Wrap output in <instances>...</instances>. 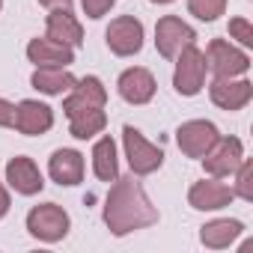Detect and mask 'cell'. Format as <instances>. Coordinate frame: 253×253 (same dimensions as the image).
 I'll return each instance as SVG.
<instances>
[{
	"label": "cell",
	"mask_w": 253,
	"mask_h": 253,
	"mask_svg": "<svg viewBox=\"0 0 253 253\" xmlns=\"http://www.w3.org/2000/svg\"><path fill=\"white\" fill-rule=\"evenodd\" d=\"M206 69L214 78H241L250 72V54L229 39H211L206 48Z\"/></svg>",
	"instance_id": "obj_5"
},
{
	"label": "cell",
	"mask_w": 253,
	"mask_h": 253,
	"mask_svg": "<svg viewBox=\"0 0 253 253\" xmlns=\"http://www.w3.org/2000/svg\"><path fill=\"white\" fill-rule=\"evenodd\" d=\"M149 3H158V6H164V3H173V0H149Z\"/></svg>",
	"instance_id": "obj_30"
},
{
	"label": "cell",
	"mask_w": 253,
	"mask_h": 253,
	"mask_svg": "<svg viewBox=\"0 0 253 253\" xmlns=\"http://www.w3.org/2000/svg\"><path fill=\"white\" fill-rule=\"evenodd\" d=\"M241 232H244V223H241V220L217 217V220H209V223L200 229V241H203L209 250H223V247L235 244Z\"/></svg>",
	"instance_id": "obj_19"
},
{
	"label": "cell",
	"mask_w": 253,
	"mask_h": 253,
	"mask_svg": "<svg viewBox=\"0 0 253 253\" xmlns=\"http://www.w3.org/2000/svg\"><path fill=\"white\" fill-rule=\"evenodd\" d=\"M75 81L78 78L69 69H36L33 78H30V84L45 95H66L75 86Z\"/></svg>",
	"instance_id": "obj_21"
},
{
	"label": "cell",
	"mask_w": 253,
	"mask_h": 253,
	"mask_svg": "<svg viewBox=\"0 0 253 253\" xmlns=\"http://www.w3.org/2000/svg\"><path fill=\"white\" fill-rule=\"evenodd\" d=\"M229 39H235L244 51L253 48V27H250V21L247 18H232L229 21Z\"/></svg>",
	"instance_id": "obj_25"
},
{
	"label": "cell",
	"mask_w": 253,
	"mask_h": 253,
	"mask_svg": "<svg viewBox=\"0 0 253 253\" xmlns=\"http://www.w3.org/2000/svg\"><path fill=\"white\" fill-rule=\"evenodd\" d=\"M101 217H104V226L110 229V235L122 238V235H131L137 229H146V226L158 223V209L152 206L143 185L131 173V176H116L113 179Z\"/></svg>",
	"instance_id": "obj_1"
},
{
	"label": "cell",
	"mask_w": 253,
	"mask_h": 253,
	"mask_svg": "<svg viewBox=\"0 0 253 253\" xmlns=\"http://www.w3.org/2000/svg\"><path fill=\"white\" fill-rule=\"evenodd\" d=\"M188 12L200 21H217L226 12V0H188Z\"/></svg>",
	"instance_id": "obj_22"
},
{
	"label": "cell",
	"mask_w": 253,
	"mask_h": 253,
	"mask_svg": "<svg viewBox=\"0 0 253 253\" xmlns=\"http://www.w3.org/2000/svg\"><path fill=\"white\" fill-rule=\"evenodd\" d=\"M0 128H15V104L0 98Z\"/></svg>",
	"instance_id": "obj_27"
},
{
	"label": "cell",
	"mask_w": 253,
	"mask_h": 253,
	"mask_svg": "<svg viewBox=\"0 0 253 253\" xmlns=\"http://www.w3.org/2000/svg\"><path fill=\"white\" fill-rule=\"evenodd\" d=\"M241 158H244V143L238 137H217V143L200 161H203V167H206L209 176L226 179V176L235 173V167L241 164Z\"/></svg>",
	"instance_id": "obj_10"
},
{
	"label": "cell",
	"mask_w": 253,
	"mask_h": 253,
	"mask_svg": "<svg viewBox=\"0 0 253 253\" xmlns=\"http://www.w3.org/2000/svg\"><path fill=\"white\" fill-rule=\"evenodd\" d=\"M51 125H54V110L45 101L24 98L15 104V131H21L24 137H39L51 131Z\"/></svg>",
	"instance_id": "obj_12"
},
{
	"label": "cell",
	"mask_w": 253,
	"mask_h": 253,
	"mask_svg": "<svg viewBox=\"0 0 253 253\" xmlns=\"http://www.w3.org/2000/svg\"><path fill=\"white\" fill-rule=\"evenodd\" d=\"M63 110H66V116H69V134H72L75 140H89V137L101 134L104 125H107L104 104H95V101L78 95L75 89L66 92Z\"/></svg>",
	"instance_id": "obj_2"
},
{
	"label": "cell",
	"mask_w": 253,
	"mask_h": 253,
	"mask_svg": "<svg viewBox=\"0 0 253 253\" xmlns=\"http://www.w3.org/2000/svg\"><path fill=\"white\" fill-rule=\"evenodd\" d=\"M9 206H12L9 191H6V185H3V182H0V220H3V217L9 214Z\"/></svg>",
	"instance_id": "obj_28"
},
{
	"label": "cell",
	"mask_w": 253,
	"mask_h": 253,
	"mask_svg": "<svg viewBox=\"0 0 253 253\" xmlns=\"http://www.w3.org/2000/svg\"><path fill=\"white\" fill-rule=\"evenodd\" d=\"M72 229V220H69V211L57 203H42V206H33L27 211V232L45 244H57L69 235Z\"/></svg>",
	"instance_id": "obj_3"
},
{
	"label": "cell",
	"mask_w": 253,
	"mask_h": 253,
	"mask_svg": "<svg viewBox=\"0 0 253 253\" xmlns=\"http://www.w3.org/2000/svg\"><path fill=\"white\" fill-rule=\"evenodd\" d=\"M92 173L101 182H113L119 176V158H116V143L110 134L98 137L92 146Z\"/></svg>",
	"instance_id": "obj_20"
},
{
	"label": "cell",
	"mask_w": 253,
	"mask_h": 253,
	"mask_svg": "<svg viewBox=\"0 0 253 253\" xmlns=\"http://www.w3.org/2000/svg\"><path fill=\"white\" fill-rule=\"evenodd\" d=\"M78 95H84V98H89V101H95V104H107V86L95 78V75H86V78H81V81H75V86H72Z\"/></svg>",
	"instance_id": "obj_23"
},
{
	"label": "cell",
	"mask_w": 253,
	"mask_h": 253,
	"mask_svg": "<svg viewBox=\"0 0 253 253\" xmlns=\"http://www.w3.org/2000/svg\"><path fill=\"white\" fill-rule=\"evenodd\" d=\"M104 42L116 57H134L143 48V24L134 15H119L104 30Z\"/></svg>",
	"instance_id": "obj_8"
},
{
	"label": "cell",
	"mask_w": 253,
	"mask_h": 253,
	"mask_svg": "<svg viewBox=\"0 0 253 253\" xmlns=\"http://www.w3.org/2000/svg\"><path fill=\"white\" fill-rule=\"evenodd\" d=\"M220 131L217 125L209 122V119H191V122H182L179 131H176V143L182 149V155L188 158H203L214 143H217Z\"/></svg>",
	"instance_id": "obj_9"
},
{
	"label": "cell",
	"mask_w": 253,
	"mask_h": 253,
	"mask_svg": "<svg viewBox=\"0 0 253 253\" xmlns=\"http://www.w3.org/2000/svg\"><path fill=\"white\" fill-rule=\"evenodd\" d=\"M122 149H125V158H128V167L134 176H149V173L161 170V164H164V149L155 146L152 140H146L134 125L122 128Z\"/></svg>",
	"instance_id": "obj_4"
},
{
	"label": "cell",
	"mask_w": 253,
	"mask_h": 253,
	"mask_svg": "<svg viewBox=\"0 0 253 253\" xmlns=\"http://www.w3.org/2000/svg\"><path fill=\"white\" fill-rule=\"evenodd\" d=\"M48 173L57 185H81L84 182V155L78 149H57L48 161Z\"/></svg>",
	"instance_id": "obj_18"
},
{
	"label": "cell",
	"mask_w": 253,
	"mask_h": 253,
	"mask_svg": "<svg viewBox=\"0 0 253 253\" xmlns=\"http://www.w3.org/2000/svg\"><path fill=\"white\" fill-rule=\"evenodd\" d=\"M0 9H3V0H0Z\"/></svg>",
	"instance_id": "obj_31"
},
{
	"label": "cell",
	"mask_w": 253,
	"mask_h": 253,
	"mask_svg": "<svg viewBox=\"0 0 253 253\" xmlns=\"http://www.w3.org/2000/svg\"><path fill=\"white\" fill-rule=\"evenodd\" d=\"M27 60L36 69H69L75 63V48L63 45L51 36H36L27 45Z\"/></svg>",
	"instance_id": "obj_11"
},
{
	"label": "cell",
	"mask_w": 253,
	"mask_h": 253,
	"mask_svg": "<svg viewBox=\"0 0 253 253\" xmlns=\"http://www.w3.org/2000/svg\"><path fill=\"white\" fill-rule=\"evenodd\" d=\"M6 182L21 197H33V194H39L45 188V179H42L36 161L27 158V155H15V158L6 161Z\"/></svg>",
	"instance_id": "obj_16"
},
{
	"label": "cell",
	"mask_w": 253,
	"mask_h": 253,
	"mask_svg": "<svg viewBox=\"0 0 253 253\" xmlns=\"http://www.w3.org/2000/svg\"><path fill=\"white\" fill-rule=\"evenodd\" d=\"M209 95L220 110H241L253 98V84L244 78H214L209 84Z\"/></svg>",
	"instance_id": "obj_13"
},
{
	"label": "cell",
	"mask_w": 253,
	"mask_h": 253,
	"mask_svg": "<svg viewBox=\"0 0 253 253\" xmlns=\"http://www.w3.org/2000/svg\"><path fill=\"white\" fill-rule=\"evenodd\" d=\"M45 9H72V0H39Z\"/></svg>",
	"instance_id": "obj_29"
},
{
	"label": "cell",
	"mask_w": 253,
	"mask_h": 253,
	"mask_svg": "<svg viewBox=\"0 0 253 253\" xmlns=\"http://www.w3.org/2000/svg\"><path fill=\"white\" fill-rule=\"evenodd\" d=\"M206 57L203 51L197 48V42H191L188 48L179 51L176 57V72H173V86L179 95L191 98V95H200L203 86H206Z\"/></svg>",
	"instance_id": "obj_6"
},
{
	"label": "cell",
	"mask_w": 253,
	"mask_h": 253,
	"mask_svg": "<svg viewBox=\"0 0 253 253\" xmlns=\"http://www.w3.org/2000/svg\"><path fill=\"white\" fill-rule=\"evenodd\" d=\"M116 89L128 104H149L155 98V75L143 66H131L119 75Z\"/></svg>",
	"instance_id": "obj_15"
},
{
	"label": "cell",
	"mask_w": 253,
	"mask_h": 253,
	"mask_svg": "<svg viewBox=\"0 0 253 253\" xmlns=\"http://www.w3.org/2000/svg\"><path fill=\"white\" fill-rule=\"evenodd\" d=\"M191 42H197V30L182 21L179 15H164L155 24V48L164 60H176L182 48H188Z\"/></svg>",
	"instance_id": "obj_7"
},
{
	"label": "cell",
	"mask_w": 253,
	"mask_h": 253,
	"mask_svg": "<svg viewBox=\"0 0 253 253\" xmlns=\"http://www.w3.org/2000/svg\"><path fill=\"white\" fill-rule=\"evenodd\" d=\"M232 200H235V191L229 185H223L220 179H214V176H209L203 182H194L191 191H188V203L197 211H217V209H226Z\"/></svg>",
	"instance_id": "obj_14"
},
{
	"label": "cell",
	"mask_w": 253,
	"mask_h": 253,
	"mask_svg": "<svg viewBox=\"0 0 253 253\" xmlns=\"http://www.w3.org/2000/svg\"><path fill=\"white\" fill-rule=\"evenodd\" d=\"M235 185H232V191H235V197H241V200H253V164H250V158H241V164L235 167Z\"/></svg>",
	"instance_id": "obj_24"
},
{
	"label": "cell",
	"mask_w": 253,
	"mask_h": 253,
	"mask_svg": "<svg viewBox=\"0 0 253 253\" xmlns=\"http://www.w3.org/2000/svg\"><path fill=\"white\" fill-rule=\"evenodd\" d=\"M45 36H51L63 45H72V48L84 45V27L72 9H51L45 18Z\"/></svg>",
	"instance_id": "obj_17"
},
{
	"label": "cell",
	"mask_w": 253,
	"mask_h": 253,
	"mask_svg": "<svg viewBox=\"0 0 253 253\" xmlns=\"http://www.w3.org/2000/svg\"><path fill=\"white\" fill-rule=\"evenodd\" d=\"M81 3H84V12H86V18L98 21V18H104V15L113 9V3H116V0H81Z\"/></svg>",
	"instance_id": "obj_26"
}]
</instances>
